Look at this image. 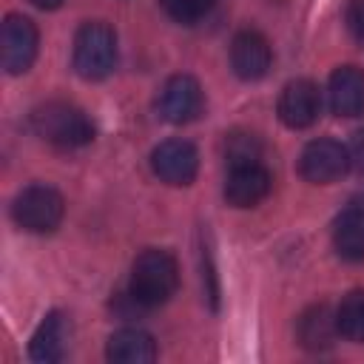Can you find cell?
I'll return each instance as SVG.
<instances>
[{"label":"cell","instance_id":"cell-14","mask_svg":"<svg viewBox=\"0 0 364 364\" xmlns=\"http://www.w3.org/2000/svg\"><path fill=\"white\" fill-rule=\"evenodd\" d=\"M105 355L114 364H148L156 358V341L139 327H122L108 338Z\"/></svg>","mask_w":364,"mask_h":364},{"label":"cell","instance_id":"cell-2","mask_svg":"<svg viewBox=\"0 0 364 364\" xmlns=\"http://www.w3.org/2000/svg\"><path fill=\"white\" fill-rule=\"evenodd\" d=\"M31 131L57 148H82L94 139L91 117L71 102H46L31 111Z\"/></svg>","mask_w":364,"mask_h":364},{"label":"cell","instance_id":"cell-12","mask_svg":"<svg viewBox=\"0 0 364 364\" xmlns=\"http://www.w3.org/2000/svg\"><path fill=\"white\" fill-rule=\"evenodd\" d=\"M327 100L336 117H358L364 114V68L338 65L327 82Z\"/></svg>","mask_w":364,"mask_h":364},{"label":"cell","instance_id":"cell-19","mask_svg":"<svg viewBox=\"0 0 364 364\" xmlns=\"http://www.w3.org/2000/svg\"><path fill=\"white\" fill-rule=\"evenodd\" d=\"M159 3L171 20L191 26V23H199L202 17H208L216 0H159Z\"/></svg>","mask_w":364,"mask_h":364},{"label":"cell","instance_id":"cell-16","mask_svg":"<svg viewBox=\"0 0 364 364\" xmlns=\"http://www.w3.org/2000/svg\"><path fill=\"white\" fill-rule=\"evenodd\" d=\"M336 336H338V321L327 304H316L299 318V341L307 350H327Z\"/></svg>","mask_w":364,"mask_h":364},{"label":"cell","instance_id":"cell-1","mask_svg":"<svg viewBox=\"0 0 364 364\" xmlns=\"http://www.w3.org/2000/svg\"><path fill=\"white\" fill-rule=\"evenodd\" d=\"M179 287V267L176 259L168 250L148 247L136 256L131 267V282H128V296L139 307H159L165 304Z\"/></svg>","mask_w":364,"mask_h":364},{"label":"cell","instance_id":"cell-7","mask_svg":"<svg viewBox=\"0 0 364 364\" xmlns=\"http://www.w3.org/2000/svg\"><path fill=\"white\" fill-rule=\"evenodd\" d=\"M0 57H3V68L9 74H26L37 57V46H40V34L37 26L23 17V14H9L3 20V37H0Z\"/></svg>","mask_w":364,"mask_h":364},{"label":"cell","instance_id":"cell-8","mask_svg":"<svg viewBox=\"0 0 364 364\" xmlns=\"http://www.w3.org/2000/svg\"><path fill=\"white\" fill-rule=\"evenodd\" d=\"M151 171L165 185H191L199 171V154L188 139H165L151 151Z\"/></svg>","mask_w":364,"mask_h":364},{"label":"cell","instance_id":"cell-21","mask_svg":"<svg viewBox=\"0 0 364 364\" xmlns=\"http://www.w3.org/2000/svg\"><path fill=\"white\" fill-rule=\"evenodd\" d=\"M347 154H350V168H355V171H361V173H364V128L353 136V142H350Z\"/></svg>","mask_w":364,"mask_h":364},{"label":"cell","instance_id":"cell-3","mask_svg":"<svg viewBox=\"0 0 364 364\" xmlns=\"http://www.w3.org/2000/svg\"><path fill=\"white\" fill-rule=\"evenodd\" d=\"M74 71L82 80H105L117 65V34L108 23H82L74 37Z\"/></svg>","mask_w":364,"mask_h":364},{"label":"cell","instance_id":"cell-11","mask_svg":"<svg viewBox=\"0 0 364 364\" xmlns=\"http://www.w3.org/2000/svg\"><path fill=\"white\" fill-rule=\"evenodd\" d=\"M270 63H273V51H270V43L264 40V34L253 31V28H245L233 37L230 43V68L239 80H262L267 71H270Z\"/></svg>","mask_w":364,"mask_h":364},{"label":"cell","instance_id":"cell-10","mask_svg":"<svg viewBox=\"0 0 364 364\" xmlns=\"http://www.w3.org/2000/svg\"><path fill=\"white\" fill-rule=\"evenodd\" d=\"M321 111V94H318V85L313 80H290L282 94H279V119L299 131V128H307L316 122Z\"/></svg>","mask_w":364,"mask_h":364},{"label":"cell","instance_id":"cell-22","mask_svg":"<svg viewBox=\"0 0 364 364\" xmlns=\"http://www.w3.org/2000/svg\"><path fill=\"white\" fill-rule=\"evenodd\" d=\"M37 9H60L65 0H31Z\"/></svg>","mask_w":364,"mask_h":364},{"label":"cell","instance_id":"cell-6","mask_svg":"<svg viewBox=\"0 0 364 364\" xmlns=\"http://www.w3.org/2000/svg\"><path fill=\"white\" fill-rule=\"evenodd\" d=\"M350 168V154L341 142L330 139V136H318L313 142L304 145L301 159H299V171L307 182L313 185H327L336 182L347 173Z\"/></svg>","mask_w":364,"mask_h":364},{"label":"cell","instance_id":"cell-5","mask_svg":"<svg viewBox=\"0 0 364 364\" xmlns=\"http://www.w3.org/2000/svg\"><path fill=\"white\" fill-rule=\"evenodd\" d=\"M202 85L191 74H173L156 94V114L171 125H188L202 114Z\"/></svg>","mask_w":364,"mask_h":364},{"label":"cell","instance_id":"cell-17","mask_svg":"<svg viewBox=\"0 0 364 364\" xmlns=\"http://www.w3.org/2000/svg\"><path fill=\"white\" fill-rule=\"evenodd\" d=\"M336 321H338V336L364 344V290H353L341 299L336 310Z\"/></svg>","mask_w":364,"mask_h":364},{"label":"cell","instance_id":"cell-15","mask_svg":"<svg viewBox=\"0 0 364 364\" xmlns=\"http://www.w3.org/2000/svg\"><path fill=\"white\" fill-rule=\"evenodd\" d=\"M333 247L344 262H364V205H350L338 213Z\"/></svg>","mask_w":364,"mask_h":364},{"label":"cell","instance_id":"cell-13","mask_svg":"<svg viewBox=\"0 0 364 364\" xmlns=\"http://www.w3.org/2000/svg\"><path fill=\"white\" fill-rule=\"evenodd\" d=\"M65 341H68V324L63 313H48L40 327L34 330L28 341V358L37 364H54L65 355Z\"/></svg>","mask_w":364,"mask_h":364},{"label":"cell","instance_id":"cell-9","mask_svg":"<svg viewBox=\"0 0 364 364\" xmlns=\"http://www.w3.org/2000/svg\"><path fill=\"white\" fill-rule=\"evenodd\" d=\"M273 188V176L264 162L250 165H230L225 176V199L233 208H253L259 205Z\"/></svg>","mask_w":364,"mask_h":364},{"label":"cell","instance_id":"cell-18","mask_svg":"<svg viewBox=\"0 0 364 364\" xmlns=\"http://www.w3.org/2000/svg\"><path fill=\"white\" fill-rule=\"evenodd\" d=\"M262 139L250 131H233L225 136V159L228 168L230 165H250V162H262Z\"/></svg>","mask_w":364,"mask_h":364},{"label":"cell","instance_id":"cell-4","mask_svg":"<svg viewBox=\"0 0 364 364\" xmlns=\"http://www.w3.org/2000/svg\"><path fill=\"white\" fill-rule=\"evenodd\" d=\"M63 213H65V202L60 191H54L51 185H28L14 196L11 205V216L17 228L28 233H51L63 222Z\"/></svg>","mask_w":364,"mask_h":364},{"label":"cell","instance_id":"cell-20","mask_svg":"<svg viewBox=\"0 0 364 364\" xmlns=\"http://www.w3.org/2000/svg\"><path fill=\"white\" fill-rule=\"evenodd\" d=\"M344 20H347V31L353 34V40L364 46V0H350Z\"/></svg>","mask_w":364,"mask_h":364}]
</instances>
